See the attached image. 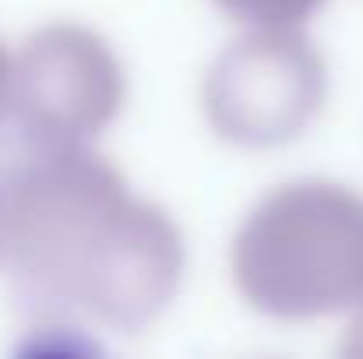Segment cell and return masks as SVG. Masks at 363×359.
I'll return each instance as SVG.
<instances>
[{
	"label": "cell",
	"instance_id": "277c9868",
	"mask_svg": "<svg viewBox=\"0 0 363 359\" xmlns=\"http://www.w3.org/2000/svg\"><path fill=\"white\" fill-rule=\"evenodd\" d=\"M123 99V64L89 25L50 21L14 53L11 117L32 148L89 144L121 117Z\"/></svg>",
	"mask_w": 363,
	"mask_h": 359
},
{
	"label": "cell",
	"instance_id": "8992f818",
	"mask_svg": "<svg viewBox=\"0 0 363 359\" xmlns=\"http://www.w3.org/2000/svg\"><path fill=\"white\" fill-rule=\"evenodd\" d=\"M11 96H14V53L0 42V120L11 117Z\"/></svg>",
	"mask_w": 363,
	"mask_h": 359
},
{
	"label": "cell",
	"instance_id": "7a4b0ae2",
	"mask_svg": "<svg viewBox=\"0 0 363 359\" xmlns=\"http://www.w3.org/2000/svg\"><path fill=\"white\" fill-rule=\"evenodd\" d=\"M247 307L314 321L363 303V198L332 180H289L240 222L230 250Z\"/></svg>",
	"mask_w": 363,
	"mask_h": 359
},
{
	"label": "cell",
	"instance_id": "52a82bcc",
	"mask_svg": "<svg viewBox=\"0 0 363 359\" xmlns=\"http://www.w3.org/2000/svg\"><path fill=\"white\" fill-rule=\"evenodd\" d=\"M0 229H4V176H0Z\"/></svg>",
	"mask_w": 363,
	"mask_h": 359
},
{
	"label": "cell",
	"instance_id": "6da1fadb",
	"mask_svg": "<svg viewBox=\"0 0 363 359\" xmlns=\"http://www.w3.org/2000/svg\"><path fill=\"white\" fill-rule=\"evenodd\" d=\"M0 176V271L28 300L121 335L162 317L184 278V233L106 155L89 144L32 148Z\"/></svg>",
	"mask_w": 363,
	"mask_h": 359
},
{
	"label": "cell",
	"instance_id": "3957f363",
	"mask_svg": "<svg viewBox=\"0 0 363 359\" xmlns=\"http://www.w3.org/2000/svg\"><path fill=\"white\" fill-rule=\"evenodd\" d=\"M328 67L303 25H250L201 81L208 127L237 148L296 141L321 113Z\"/></svg>",
	"mask_w": 363,
	"mask_h": 359
},
{
	"label": "cell",
	"instance_id": "5b68a950",
	"mask_svg": "<svg viewBox=\"0 0 363 359\" xmlns=\"http://www.w3.org/2000/svg\"><path fill=\"white\" fill-rule=\"evenodd\" d=\"M243 25H303L325 0H212Z\"/></svg>",
	"mask_w": 363,
	"mask_h": 359
}]
</instances>
